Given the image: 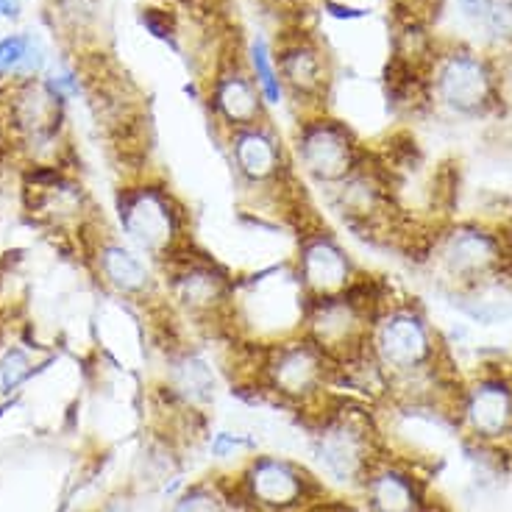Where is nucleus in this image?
<instances>
[{
  "label": "nucleus",
  "mask_w": 512,
  "mask_h": 512,
  "mask_svg": "<svg viewBox=\"0 0 512 512\" xmlns=\"http://www.w3.org/2000/svg\"><path fill=\"white\" fill-rule=\"evenodd\" d=\"M437 354L440 340L421 309L384 298L368 332V357L387 387L435 373Z\"/></svg>",
  "instance_id": "nucleus-4"
},
{
  "label": "nucleus",
  "mask_w": 512,
  "mask_h": 512,
  "mask_svg": "<svg viewBox=\"0 0 512 512\" xmlns=\"http://www.w3.org/2000/svg\"><path fill=\"white\" fill-rule=\"evenodd\" d=\"M435 95L437 101L454 115L479 117L493 106V70L490 64L476 56L474 51L446 53L435 67Z\"/></svg>",
  "instance_id": "nucleus-16"
},
{
  "label": "nucleus",
  "mask_w": 512,
  "mask_h": 512,
  "mask_svg": "<svg viewBox=\"0 0 512 512\" xmlns=\"http://www.w3.org/2000/svg\"><path fill=\"white\" fill-rule=\"evenodd\" d=\"M421 512H435V510H426V507H423V510Z\"/></svg>",
  "instance_id": "nucleus-36"
},
{
  "label": "nucleus",
  "mask_w": 512,
  "mask_h": 512,
  "mask_svg": "<svg viewBox=\"0 0 512 512\" xmlns=\"http://www.w3.org/2000/svg\"><path fill=\"white\" fill-rule=\"evenodd\" d=\"M31 357L20 346H12L3 357H0V387L3 393H12L14 387L26 382L31 376Z\"/></svg>",
  "instance_id": "nucleus-23"
},
{
  "label": "nucleus",
  "mask_w": 512,
  "mask_h": 512,
  "mask_svg": "<svg viewBox=\"0 0 512 512\" xmlns=\"http://www.w3.org/2000/svg\"><path fill=\"white\" fill-rule=\"evenodd\" d=\"M9 148H12V134H9V126H6V115L0 109V159L9 154Z\"/></svg>",
  "instance_id": "nucleus-33"
},
{
  "label": "nucleus",
  "mask_w": 512,
  "mask_h": 512,
  "mask_svg": "<svg viewBox=\"0 0 512 512\" xmlns=\"http://www.w3.org/2000/svg\"><path fill=\"white\" fill-rule=\"evenodd\" d=\"M440 268L446 270L451 282L479 284L493 279L507 265V245L487 226L460 223L448 229L435 248Z\"/></svg>",
  "instance_id": "nucleus-15"
},
{
  "label": "nucleus",
  "mask_w": 512,
  "mask_h": 512,
  "mask_svg": "<svg viewBox=\"0 0 512 512\" xmlns=\"http://www.w3.org/2000/svg\"><path fill=\"white\" fill-rule=\"evenodd\" d=\"M237 496L254 512H295L309 510L320 493L312 476L282 457H254L237 479Z\"/></svg>",
  "instance_id": "nucleus-12"
},
{
  "label": "nucleus",
  "mask_w": 512,
  "mask_h": 512,
  "mask_svg": "<svg viewBox=\"0 0 512 512\" xmlns=\"http://www.w3.org/2000/svg\"><path fill=\"white\" fill-rule=\"evenodd\" d=\"M28 212L53 229H84L87 195L59 165H31L26 176Z\"/></svg>",
  "instance_id": "nucleus-17"
},
{
  "label": "nucleus",
  "mask_w": 512,
  "mask_h": 512,
  "mask_svg": "<svg viewBox=\"0 0 512 512\" xmlns=\"http://www.w3.org/2000/svg\"><path fill=\"white\" fill-rule=\"evenodd\" d=\"M115 215L120 237L148 256L159 270L198 248L190 206L159 176L137 173L120 184Z\"/></svg>",
  "instance_id": "nucleus-1"
},
{
  "label": "nucleus",
  "mask_w": 512,
  "mask_h": 512,
  "mask_svg": "<svg viewBox=\"0 0 512 512\" xmlns=\"http://www.w3.org/2000/svg\"><path fill=\"white\" fill-rule=\"evenodd\" d=\"M287 145L298 179L309 181L323 192L351 179L371 156L354 128L326 112L298 117Z\"/></svg>",
  "instance_id": "nucleus-7"
},
{
  "label": "nucleus",
  "mask_w": 512,
  "mask_h": 512,
  "mask_svg": "<svg viewBox=\"0 0 512 512\" xmlns=\"http://www.w3.org/2000/svg\"><path fill=\"white\" fill-rule=\"evenodd\" d=\"M457 3H460L462 14H465V17H471V20H476V23L482 20V14H485L487 9V0H457Z\"/></svg>",
  "instance_id": "nucleus-31"
},
{
  "label": "nucleus",
  "mask_w": 512,
  "mask_h": 512,
  "mask_svg": "<svg viewBox=\"0 0 512 512\" xmlns=\"http://www.w3.org/2000/svg\"><path fill=\"white\" fill-rule=\"evenodd\" d=\"M28 37L31 34H9V37L0 39V81L17 78V70L26 59Z\"/></svg>",
  "instance_id": "nucleus-25"
},
{
  "label": "nucleus",
  "mask_w": 512,
  "mask_h": 512,
  "mask_svg": "<svg viewBox=\"0 0 512 512\" xmlns=\"http://www.w3.org/2000/svg\"><path fill=\"white\" fill-rule=\"evenodd\" d=\"M273 56L284 84V98H290L301 109L298 117L326 112L323 106L332 87V64L320 39L309 34L307 28L284 31Z\"/></svg>",
  "instance_id": "nucleus-11"
},
{
  "label": "nucleus",
  "mask_w": 512,
  "mask_h": 512,
  "mask_svg": "<svg viewBox=\"0 0 512 512\" xmlns=\"http://www.w3.org/2000/svg\"><path fill=\"white\" fill-rule=\"evenodd\" d=\"M315 457L323 465V474L337 485L362 487L379 457V437L371 415L351 404H337L318 415L312 435Z\"/></svg>",
  "instance_id": "nucleus-8"
},
{
  "label": "nucleus",
  "mask_w": 512,
  "mask_h": 512,
  "mask_svg": "<svg viewBox=\"0 0 512 512\" xmlns=\"http://www.w3.org/2000/svg\"><path fill=\"white\" fill-rule=\"evenodd\" d=\"M487 37L512 42V0H487V9L479 20Z\"/></svg>",
  "instance_id": "nucleus-24"
},
{
  "label": "nucleus",
  "mask_w": 512,
  "mask_h": 512,
  "mask_svg": "<svg viewBox=\"0 0 512 512\" xmlns=\"http://www.w3.org/2000/svg\"><path fill=\"white\" fill-rule=\"evenodd\" d=\"M142 26L148 28L154 37L170 39L173 37V17L165 9H142Z\"/></svg>",
  "instance_id": "nucleus-28"
},
{
  "label": "nucleus",
  "mask_w": 512,
  "mask_h": 512,
  "mask_svg": "<svg viewBox=\"0 0 512 512\" xmlns=\"http://www.w3.org/2000/svg\"><path fill=\"white\" fill-rule=\"evenodd\" d=\"M167 396L184 407H201L215 398V371L209 359L187 340H167Z\"/></svg>",
  "instance_id": "nucleus-19"
},
{
  "label": "nucleus",
  "mask_w": 512,
  "mask_h": 512,
  "mask_svg": "<svg viewBox=\"0 0 512 512\" xmlns=\"http://www.w3.org/2000/svg\"><path fill=\"white\" fill-rule=\"evenodd\" d=\"M23 12V0H0V20H17Z\"/></svg>",
  "instance_id": "nucleus-32"
},
{
  "label": "nucleus",
  "mask_w": 512,
  "mask_h": 512,
  "mask_svg": "<svg viewBox=\"0 0 512 512\" xmlns=\"http://www.w3.org/2000/svg\"><path fill=\"white\" fill-rule=\"evenodd\" d=\"M382 304V290H376L371 279H359L348 293L307 301L301 334L312 340L340 371L368 354V332L373 315Z\"/></svg>",
  "instance_id": "nucleus-6"
},
{
  "label": "nucleus",
  "mask_w": 512,
  "mask_h": 512,
  "mask_svg": "<svg viewBox=\"0 0 512 512\" xmlns=\"http://www.w3.org/2000/svg\"><path fill=\"white\" fill-rule=\"evenodd\" d=\"M462 421L482 443H499L512 435V379L485 373L462 393Z\"/></svg>",
  "instance_id": "nucleus-18"
},
{
  "label": "nucleus",
  "mask_w": 512,
  "mask_h": 512,
  "mask_svg": "<svg viewBox=\"0 0 512 512\" xmlns=\"http://www.w3.org/2000/svg\"><path fill=\"white\" fill-rule=\"evenodd\" d=\"M307 512H368L365 507H357V504H348V501H318L312 504Z\"/></svg>",
  "instance_id": "nucleus-30"
},
{
  "label": "nucleus",
  "mask_w": 512,
  "mask_h": 512,
  "mask_svg": "<svg viewBox=\"0 0 512 512\" xmlns=\"http://www.w3.org/2000/svg\"><path fill=\"white\" fill-rule=\"evenodd\" d=\"M3 115L12 145L31 159V165H56L62 148L64 103L56 101L42 81H17Z\"/></svg>",
  "instance_id": "nucleus-10"
},
{
  "label": "nucleus",
  "mask_w": 512,
  "mask_h": 512,
  "mask_svg": "<svg viewBox=\"0 0 512 512\" xmlns=\"http://www.w3.org/2000/svg\"><path fill=\"white\" fill-rule=\"evenodd\" d=\"M206 103H209V115L215 120V126L220 128V137L229 131H240V128L270 120V106L262 98L240 51L226 53L215 64L209 76V87H206Z\"/></svg>",
  "instance_id": "nucleus-14"
},
{
  "label": "nucleus",
  "mask_w": 512,
  "mask_h": 512,
  "mask_svg": "<svg viewBox=\"0 0 512 512\" xmlns=\"http://www.w3.org/2000/svg\"><path fill=\"white\" fill-rule=\"evenodd\" d=\"M362 496H365V510L368 512H421L423 490L421 482L387 460H379L373 471L362 482Z\"/></svg>",
  "instance_id": "nucleus-20"
},
{
  "label": "nucleus",
  "mask_w": 512,
  "mask_h": 512,
  "mask_svg": "<svg viewBox=\"0 0 512 512\" xmlns=\"http://www.w3.org/2000/svg\"><path fill=\"white\" fill-rule=\"evenodd\" d=\"M243 446V437L237 435H229V432H220L215 435V443H212V451L218 454V457H226L231 451H237V448Z\"/></svg>",
  "instance_id": "nucleus-29"
},
{
  "label": "nucleus",
  "mask_w": 512,
  "mask_h": 512,
  "mask_svg": "<svg viewBox=\"0 0 512 512\" xmlns=\"http://www.w3.org/2000/svg\"><path fill=\"white\" fill-rule=\"evenodd\" d=\"M45 64H48V51H45L42 39L31 34V37H28L26 59H23V64H20V70H17L14 84H17V81H34V78L45 70Z\"/></svg>",
  "instance_id": "nucleus-27"
},
{
  "label": "nucleus",
  "mask_w": 512,
  "mask_h": 512,
  "mask_svg": "<svg viewBox=\"0 0 512 512\" xmlns=\"http://www.w3.org/2000/svg\"><path fill=\"white\" fill-rule=\"evenodd\" d=\"M273 3H282V6H298V3H304V0H273Z\"/></svg>",
  "instance_id": "nucleus-35"
},
{
  "label": "nucleus",
  "mask_w": 512,
  "mask_h": 512,
  "mask_svg": "<svg viewBox=\"0 0 512 512\" xmlns=\"http://www.w3.org/2000/svg\"><path fill=\"white\" fill-rule=\"evenodd\" d=\"M103 512H128V504L126 501H112V504H109Z\"/></svg>",
  "instance_id": "nucleus-34"
},
{
  "label": "nucleus",
  "mask_w": 512,
  "mask_h": 512,
  "mask_svg": "<svg viewBox=\"0 0 512 512\" xmlns=\"http://www.w3.org/2000/svg\"><path fill=\"white\" fill-rule=\"evenodd\" d=\"M87 251H90L92 270L106 290L137 304L162 301L159 268L120 234H112V231L95 234Z\"/></svg>",
  "instance_id": "nucleus-13"
},
{
  "label": "nucleus",
  "mask_w": 512,
  "mask_h": 512,
  "mask_svg": "<svg viewBox=\"0 0 512 512\" xmlns=\"http://www.w3.org/2000/svg\"><path fill=\"white\" fill-rule=\"evenodd\" d=\"M223 148L237 187L256 206H279L290 212L298 204V173L290 159V145L270 126V120L256 126L223 134Z\"/></svg>",
  "instance_id": "nucleus-3"
},
{
  "label": "nucleus",
  "mask_w": 512,
  "mask_h": 512,
  "mask_svg": "<svg viewBox=\"0 0 512 512\" xmlns=\"http://www.w3.org/2000/svg\"><path fill=\"white\" fill-rule=\"evenodd\" d=\"M245 62H248V70H251L256 87H259L268 106H279V103L287 101L282 78H279V67H276V56H273V45L268 39H251V45L245 51Z\"/></svg>",
  "instance_id": "nucleus-21"
},
{
  "label": "nucleus",
  "mask_w": 512,
  "mask_h": 512,
  "mask_svg": "<svg viewBox=\"0 0 512 512\" xmlns=\"http://www.w3.org/2000/svg\"><path fill=\"white\" fill-rule=\"evenodd\" d=\"M48 92H51L53 98L59 103H67L78 98V92H81V81H78V73H73L70 67H56L48 73V78L42 81Z\"/></svg>",
  "instance_id": "nucleus-26"
},
{
  "label": "nucleus",
  "mask_w": 512,
  "mask_h": 512,
  "mask_svg": "<svg viewBox=\"0 0 512 512\" xmlns=\"http://www.w3.org/2000/svg\"><path fill=\"white\" fill-rule=\"evenodd\" d=\"M290 270L307 301L343 295L362 279L357 259L346 243L329 226L312 218L298 223Z\"/></svg>",
  "instance_id": "nucleus-9"
},
{
  "label": "nucleus",
  "mask_w": 512,
  "mask_h": 512,
  "mask_svg": "<svg viewBox=\"0 0 512 512\" xmlns=\"http://www.w3.org/2000/svg\"><path fill=\"white\" fill-rule=\"evenodd\" d=\"M162 273V301L167 315L204 332L237 329V279L215 256L192 248Z\"/></svg>",
  "instance_id": "nucleus-2"
},
{
  "label": "nucleus",
  "mask_w": 512,
  "mask_h": 512,
  "mask_svg": "<svg viewBox=\"0 0 512 512\" xmlns=\"http://www.w3.org/2000/svg\"><path fill=\"white\" fill-rule=\"evenodd\" d=\"M337 368L301 332L254 346V382L293 407H315L326 401Z\"/></svg>",
  "instance_id": "nucleus-5"
},
{
  "label": "nucleus",
  "mask_w": 512,
  "mask_h": 512,
  "mask_svg": "<svg viewBox=\"0 0 512 512\" xmlns=\"http://www.w3.org/2000/svg\"><path fill=\"white\" fill-rule=\"evenodd\" d=\"M229 493H223L215 485H195L181 496L170 512H226Z\"/></svg>",
  "instance_id": "nucleus-22"
}]
</instances>
